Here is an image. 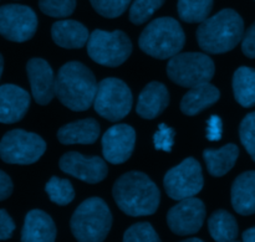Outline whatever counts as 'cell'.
I'll list each match as a JSON object with an SVG mask.
<instances>
[{"mask_svg": "<svg viewBox=\"0 0 255 242\" xmlns=\"http://www.w3.org/2000/svg\"><path fill=\"white\" fill-rule=\"evenodd\" d=\"M112 195L122 213L133 216L153 215L159 206L161 193L148 175L128 171L114 184Z\"/></svg>", "mask_w": 255, "mask_h": 242, "instance_id": "obj_1", "label": "cell"}, {"mask_svg": "<svg viewBox=\"0 0 255 242\" xmlns=\"http://www.w3.org/2000/svg\"><path fill=\"white\" fill-rule=\"evenodd\" d=\"M96 77L89 67L70 61L60 67L55 80V94L59 101L75 112L89 109L97 93Z\"/></svg>", "mask_w": 255, "mask_h": 242, "instance_id": "obj_2", "label": "cell"}, {"mask_svg": "<svg viewBox=\"0 0 255 242\" xmlns=\"http://www.w3.org/2000/svg\"><path fill=\"white\" fill-rule=\"evenodd\" d=\"M244 35V21L233 9H223L207 17L197 29V41L207 54L219 55L232 51Z\"/></svg>", "mask_w": 255, "mask_h": 242, "instance_id": "obj_3", "label": "cell"}, {"mask_svg": "<svg viewBox=\"0 0 255 242\" xmlns=\"http://www.w3.org/2000/svg\"><path fill=\"white\" fill-rule=\"evenodd\" d=\"M186 44L181 24L173 17H158L144 27L138 39L139 49L148 56L167 60L179 54Z\"/></svg>", "mask_w": 255, "mask_h": 242, "instance_id": "obj_4", "label": "cell"}, {"mask_svg": "<svg viewBox=\"0 0 255 242\" xmlns=\"http://www.w3.org/2000/svg\"><path fill=\"white\" fill-rule=\"evenodd\" d=\"M112 225V214L101 198H89L80 204L70 220L72 235L81 242L106 240Z\"/></svg>", "mask_w": 255, "mask_h": 242, "instance_id": "obj_5", "label": "cell"}, {"mask_svg": "<svg viewBox=\"0 0 255 242\" xmlns=\"http://www.w3.org/2000/svg\"><path fill=\"white\" fill-rule=\"evenodd\" d=\"M216 72L214 62L202 52H184L171 57L167 65V75L176 84L192 88L211 82Z\"/></svg>", "mask_w": 255, "mask_h": 242, "instance_id": "obj_6", "label": "cell"}, {"mask_svg": "<svg viewBox=\"0 0 255 242\" xmlns=\"http://www.w3.org/2000/svg\"><path fill=\"white\" fill-rule=\"evenodd\" d=\"M87 54L92 61L101 66L117 67L127 61L132 52V42L121 30H95L86 44Z\"/></svg>", "mask_w": 255, "mask_h": 242, "instance_id": "obj_7", "label": "cell"}, {"mask_svg": "<svg viewBox=\"0 0 255 242\" xmlns=\"http://www.w3.org/2000/svg\"><path fill=\"white\" fill-rule=\"evenodd\" d=\"M46 143L36 133L12 129L0 141V158L7 164L29 165L44 156Z\"/></svg>", "mask_w": 255, "mask_h": 242, "instance_id": "obj_8", "label": "cell"}, {"mask_svg": "<svg viewBox=\"0 0 255 242\" xmlns=\"http://www.w3.org/2000/svg\"><path fill=\"white\" fill-rule=\"evenodd\" d=\"M133 97L129 87L122 80L109 77L97 87L94 108L105 119L117 122L131 112Z\"/></svg>", "mask_w": 255, "mask_h": 242, "instance_id": "obj_9", "label": "cell"}, {"mask_svg": "<svg viewBox=\"0 0 255 242\" xmlns=\"http://www.w3.org/2000/svg\"><path fill=\"white\" fill-rule=\"evenodd\" d=\"M163 185L167 195L173 200H183L197 195L204 185L201 164L194 158L184 159L167 171Z\"/></svg>", "mask_w": 255, "mask_h": 242, "instance_id": "obj_10", "label": "cell"}, {"mask_svg": "<svg viewBox=\"0 0 255 242\" xmlns=\"http://www.w3.org/2000/svg\"><path fill=\"white\" fill-rule=\"evenodd\" d=\"M37 29V16L26 5L7 4L0 6V35L14 42L31 39Z\"/></svg>", "mask_w": 255, "mask_h": 242, "instance_id": "obj_11", "label": "cell"}, {"mask_svg": "<svg viewBox=\"0 0 255 242\" xmlns=\"http://www.w3.org/2000/svg\"><path fill=\"white\" fill-rule=\"evenodd\" d=\"M204 220L206 205L203 201L194 196L179 200V203L169 209L167 214L168 228L178 236L197 234L203 226Z\"/></svg>", "mask_w": 255, "mask_h": 242, "instance_id": "obj_12", "label": "cell"}, {"mask_svg": "<svg viewBox=\"0 0 255 242\" xmlns=\"http://www.w3.org/2000/svg\"><path fill=\"white\" fill-rule=\"evenodd\" d=\"M59 166L64 173L85 181L97 184L109 173L106 161L100 157H85L79 152H67L60 158Z\"/></svg>", "mask_w": 255, "mask_h": 242, "instance_id": "obj_13", "label": "cell"}, {"mask_svg": "<svg viewBox=\"0 0 255 242\" xmlns=\"http://www.w3.org/2000/svg\"><path fill=\"white\" fill-rule=\"evenodd\" d=\"M136 144V131L128 124H116L102 136V154L111 164L125 163L131 158Z\"/></svg>", "mask_w": 255, "mask_h": 242, "instance_id": "obj_14", "label": "cell"}, {"mask_svg": "<svg viewBox=\"0 0 255 242\" xmlns=\"http://www.w3.org/2000/svg\"><path fill=\"white\" fill-rule=\"evenodd\" d=\"M27 79H29L31 93L35 102L40 106H46L52 101L55 94V80L51 66L44 59L29 60L26 64Z\"/></svg>", "mask_w": 255, "mask_h": 242, "instance_id": "obj_15", "label": "cell"}, {"mask_svg": "<svg viewBox=\"0 0 255 242\" xmlns=\"http://www.w3.org/2000/svg\"><path fill=\"white\" fill-rule=\"evenodd\" d=\"M30 107V94L15 84L0 86V123L21 121Z\"/></svg>", "mask_w": 255, "mask_h": 242, "instance_id": "obj_16", "label": "cell"}, {"mask_svg": "<svg viewBox=\"0 0 255 242\" xmlns=\"http://www.w3.org/2000/svg\"><path fill=\"white\" fill-rule=\"evenodd\" d=\"M169 104V93L161 82H149L144 86L137 101L136 112L144 119H154L163 113Z\"/></svg>", "mask_w": 255, "mask_h": 242, "instance_id": "obj_17", "label": "cell"}, {"mask_svg": "<svg viewBox=\"0 0 255 242\" xmlns=\"http://www.w3.org/2000/svg\"><path fill=\"white\" fill-rule=\"evenodd\" d=\"M56 240V226L51 216L42 210H31L26 214L21 231L24 242H52Z\"/></svg>", "mask_w": 255, "mask_h": 242, "instance_id": "obj_18", "label": "cell"}, {"mask_svg": "<svg viewBox=\"0 0 255 242\" xmlns=\"http://www.w3.org/2000/svg\"><path fill=\"white\" fill-rule=\"evenodd\" d=\"M55 44L64 49H81L89 41V30L76 20H59L51 26Z\"/></svg>", "mask_w": 255, "mask_h": 242, "instance_id": "obj_19", "label": "cell"}, {"mask_svg": "<svg viewBox=\"0 0 255 242\" xmlns=\"http://www.w3.org/2000/svg\"><path fill=\"white\" fill-rule=\"evenodd\" d=\"M232 206L239 215L255 214V170L246 171L232 185Z\"/></svg>", "mask_w": 255, "mask_h": 242, "instance_id": "obj_20", "label": "cell"}, {"mask_svg": "<svg viewBox=\"0 0 255 242\" xmlns=\"http://www.w3.org/2000/svg\"><path fill=\"white\" fill-rule=\"evenodd\" d=\"M100 136V124L94 118L71 122L57 131V139L65 146L71 144H94Z\"/></svg>", "mask_w": 255, "mask_h": 242, "instance_id": "obj_21", "label": "cell"}, {"mask_svg": "<svg viewBox=\"0 0 255 242\" xmlns=\"http://www.w3.org/2000/svg\"><path fill=\"white\" fill-rule=\"evenodd\" d=\"M219 98H221V92L216 86L209 82L198 84L192 87L183 96L181 101V111L186 116H197L202 111L217 103Z\"/></svg>", "mask_w": 255, "mask_h": 242, "instance_id": "obj_22", "label": "cell"}, {"mask_svg": "<svg viewBox=\"0 0 255 242\" xmlns=\"http://www.w3.org/2000/svg\"><path fill=\"white\" fill-rule=\"evenodd\" d=\"M239 157V148L233 143L226 144L219 149H206L203 158L207 169L213 176H223L233 169Z\"/></svg>", "mask_w": 255, "mask_h": 242, "instance_id": "obj_23", "label": "cell"}, {"mask_svg": "<svg viewBox=\"0 0 255 242\" xmlns=\"http://www.w3.org/2000/svg\"><path fill=\"white\" fill-rule=\"evenodd\" d=\"M208 230L217 242L236 241L239 233L236 218L226 210H217L209 216Z\"/></svg>", "mask_w": 255, "mask_h": 242, "instance_id": "obj_24", "label": "cell"}, {"mask_svg": "<svg viewBox=\"0 0 255 242\" xmlns=\"http://www.w3.org/2000/svg\"><path fill=\"white\" fill-rule=\"evenodd\" d=\"M234 98L241 106L249 108L255 106V70L242 66L233 76Z\"/></svg>", "mask_w": 255, "mask_h": 242, "instance_id": "obj_25", "label": "cell"}, {"mask_svg": "<svg viewBox=\"0 0 255 242\" xmlns=\"http://www.w3.org/2000/svg\"><path fill=\"white\" fill-rule=\"evenodd\" d=\"M213 9V0H178L177 11L183 21L189 24L202 22Z\"/></svg>", "mask_w": 255, "mask_h": 242, "instance_id": "obj_26", "label": "cell"}, {"mask_svg": "<svg viewBox=\"0 0 255 242\" xmlns=\"http://www.w3.org/2000/svg\"><path fill=\"white\" fill-rule=\"evenodd\" d=\"M47 196L54 204L59 206H66L75 199V189L70 180L52 176L45 186Z\"/></svg>", "mask_w": 255, "mask_h": 242, "instance_id": "obj_27", "label": "cell"}, {"mask_svg": "<svg viewBox=\"0 0 255 242\" xmlns=\"http://www.w3.org/2000/svg\"><path fill=\"white\" fill-rule=\"evenodd\" d=\"M166 0H134L129 7V20L134 25H142L164 4Z\"/></svg>", "mask_w": 255, "mask_h": 242, "instance_id": "obj_28", "label": "cell"}, {"mask_svg": "<svg viewBox=\"0 0 255 242\" xmlns=\"http://www.w3.org/2000/svg\"><path fill=\"white\" fill-rule=\"evenodd\" d=\"M39 7L51 17H67L75 11L76 0H39Z\"/></svg>", "mask_w": 255, "mask_h": 242, "instance_id": "obj_29", "label": "cell"}, {"mask_svg": "<svg viewBox=\"0 0 255 242\" xmlns=\"http://www.w3.org/2000/svg\"><path fill=\"white\" fill-rule=\"evenodd\" d=\"M95 11L107 19H115L124 14L131 0H90Z\"/></svg>", "mask_w": 255, "mask_h": 242, "instance_id": "obj_30", "label": "cell"}, {"mask_svg": "<svg viewBox=\"0 0 255 242\" xmlns=\"http://www.w3.org/2000/svg\"><path fill=\"white\" fill-rule=\"evenodd\" d=\"M125 242H158L159 236L149 223H138L126 230Z\"/></svg>", "mask_w": 255, "mask_h": 242, "instance_id": "obj_31", "label": "cell"}, {"mask_svg": "<svg viewBox=\"0 0 255 242\" xmlns=\"http://www.w3.org/2000/svg\"><path fill=\"white\" fill-rule=\"evenodd\" d=\"M239 137L246 151L255 161V112L247 114L239 126Z\"/></svg>", "mask_w": 255, "mask_h": 242, "instance_id": "obj_32", "label": "cell"}, {"mask_svg": "<svg viewBox=\"0 0 255 242\" xmlns=\"http://www.w3.org/2000/svg\"><path fill=\"white\" fill-rule=\"evenodd\" d=\"M174 136H176V132L173 128L168 127L167 124L161 123L153 136L154 148L157 151H163L169 153L174 144Z\"/></svg>", "mask_w": 255, "mask_h": 242, "instance_id": "obj_33", "label": "cell"}, {"mask_svg": "<svg viewBox=\"0 0 255 242\" xmlns=\"http://www.w3.org/2000/svg\"><path fill=\"white\" fill-rule=\"evenodd\" d=\"M222 134H223V122L221 117L213 114L207 121V139L211 142L221 141Z\"/></svg>", "mask_w": 255, "mask_h": 242, "instance_id": "obj_34", "label": "cell"}, {"mask_svg": "<svg viewBox=\"0 0 255 242\" xmlns=\"http://www.w3.org/2000/svg\"><path fill=\"white\" fill-rule=\"evenodd\" d=\"M242 51L249 59H255V22L244 32L242 39Z\"/></svg>", "mask_w": 255, "mask_h": 242, "instance_id": "obj_35", "label": "cell"}, {"mask_svg": "<svg viewBox=\"0 0 255 242\" xmlns=\"http://www.w3.org/2000/svg\"><path fill=\"white\" fill-rule=\"evenodd\" d=\"M14 230L15 224L12 219L4 209H0V241L11 238Z\"/></svg>", "mask_w": 255, "mask_h": 242, "instance_id": "obj_36", "label": "cell"}, {"mask_svg": "<svg viewBox=\"0 0 255 242\" xmlns=\"http://www.w3.org/2000/svg\"><path fill=\"white\" fill-rule=\"evenodd\" d=\"M12 193V181L10 176L0 170V201L9 198Z\"/></svg>", "mask_w": 255, "mask_h": 242, "instance_id": "obj_37", "label": "cell"}, {"mask_svg": "<svg viewBox=\"0 0 255 242\" xmlns=\"http://www.w3.org/2000/svg\"><path fill=\"white\" fill-rule=\"evenodd\" d=\"M243 241L255 242V228H251L243 233Z\"/></svg>", "mask_w": 255, "mask_h": 242, "instance_id": "obj_38", "label": "cell"}, {"mask_svg": "<svg viewBox=\"0 0 255 242\" xmlns=\"http://www.w3.org/2000/svg\"><path fill=\"white\" fill-rule=\"evenodd\" d=\"M2 70H4V59H2L1 54H0V79H1Z\"/></svg>", "mask_w": 255, "mask_h": 242, "instance_id": "obj_39", "label": "cell"}, {"mask_svg": "<svg viewBox=\"0 0 255 242\" xmlns=\"http://www.w3.org/2000/svg\"><path fill=\"white\" fill-rule=\"evenodd\" d=\"M186 241H187V242H202L201 239H197V238H193V239H187Z\"/></svg>", "mask_w": 255, "mask_h": 242, "instance_id": "obj_40", "label": "cell"}]
</instances>
